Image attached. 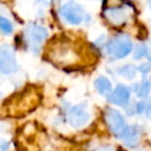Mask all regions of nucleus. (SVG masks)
<instances>
[{
	"instance_id": "nucleus-1",
	"label": "nucleus",
	"mask_w": 151,
	"mask_h": 151,
	"mask_svg": "<svg viewBox=\"0 0 151 151\" xmlns=\"http://www.w3.org/2000/svg\"><path fill=\"white\" fill-rule=\"evenodd\" d=\"M58 15L65 24L71 26H78L91 19L85 8L76 0H66L63 2L58 8Z\"/></svg>"
},
{
	"instance_id": "nucleus-2",
	"label": "nucleus",
	"mask_w": 151,
	"mask_h": 151,
	"mask_svg": "<svg viewBox=\"0 0 151 151\" xmlns=\"http://www.w3.org/2000/svg\"><path fill=\"white\" fill-rule=\"evenodd\" d=\"M133 50V44L127 34L119 33L112 37L105 45L106 54L111 59H123Z\"/></svg>"
},
{
	"instance_id": "nucleus-3",
	"label": "nucleus",
	"mask_w": 151,
	"mask_h": 151,
	"mask_svg": "<svg viewBox=\"0 0 151 151\" xmlns=\"http://www.w3.org/2000/svg\"><path fill=\"white\" fill-rule=\"evenodd\" d=\"M47 37H48V31L46 29L45 26L38 22H29L25 27L24 38L27 47L33 53H38L41 50L42 44L45 42Z\"/></svg>"
},
{
	"instance_id": "nucleus-4",
	"label": "nucleus",
	"mask_w": 151,
	"mask_h": 151,
	"mask_svg": "<svg viewBox=\"0 0 151 151\" xmlns=\"http://www.w3.org/2000/svg\"><path fill=\"white\" fill-rule=\"evenodd\" d=\"M103 15L111 25H114V26L124 25L127 21L130 15L129 6H125V4H120V5L116 4L114 6L112 5L107 6L103 11Z\"/></svg>"
},
{
	"instance_id": "nucleus-5",
	"label": "nucleus",
	"mask_w": 151,
	"mask_h": 151,
	"mask_svg": "<svg viewBox=\"0 0 151 151\" xmlns=\"http://www.w3.org/2000/svg\"><path fill=\"white\" fill-rule=\"evenodd\" d=\"M51 59L60 65H72L78 61V54L77 52L68 45L61 44L58 46H54L51 50Z\"/></svg>"
},
{
	"instance_id": "nucleus-6",
	"label": "nucleus",
	"mask_w": 151,
	"mask_h": 151,
	"mask_svg": "<svg viewBox=\"0 0 151 151\" xmlns=\"http://www.w3.org/2000/svg\"><path fill=\"white\" fill-rule=\"evenodd\" d=\"M17 68H18V64H17L13 48L7 44L1 45L0 46V73L9 74L15 72Z\"/></svg>"
},
{
	"instance_id": "nucleus-7",
	"label": "nucleus",
	"mask_w": 151,
	"mask_h": 151,
	"mask_svg": "<svg viewBox=\"0 0 151 151\" xmlns=\"http://www.w3.org/2000/svg\"><path fill=\"white\" fill-rule=\"evenodd\" d=\"M105 122L110 129V131L118 136L120 134V132L124 130L125 127V120H124V117L122 116V113L117 110H113V109H107L106 112H105Z\"/></svg>"
},
{
	"instance_id": "nucleus-8",
	"label": "nucleus",
	"mask_w": 151,
	"mask_h": 151,
	"mask_svg": "<svg viewBox=\"0 0 151 151\" xmlns=\"http://www.w3.org/2000/svg\"><path fill=\"white\" fill-rule=\"evenodd\" d=\"M90 119L88 112L85 110L84 106H73L67 113V120L73 127H80L85 125Z\"/></svg>"
},
{
	"instance_id": "nucleus-9",
	"label": "nucleus",
	"mask_w": 151,
	"mask_h": 151,
	"mask_svg": "<svg viewBox=\"0 0 151 151\" xmlns=\"http://www.w3.org/2000/svg\"><path fill=\"white\" fill-rule=\"evenodd\" d=\"M119 138L124 142V144L129 147H134L139 143L140 132L137 126H125L124 130L120 132Z\"/></svg>"
},
{
	"instance_id": "nucleus-10",
	"label": "nucleus",
	"mask_w": 151,
	"mask_h": 151,
	"mask_svg": "<svg viewBox=\"0 0 151 151\" xmlns=\"http://www.w3.org/2000/svg\"><path fill=\"white\" fill-rule=\"evenodd\" d=\"M130 99V90L124 85H118L110 94L109 101L114 105H125Z\"/></svg>"
},
{
	"instance_id": "nucleus-11",
	"label": "nucleus",
	"mask_w": 151,
	"mask_h": 151,
	"mask_svg": "<svg viewBox=\"0 0 151 151\" xmlns=\"http://www.w3.org/2000/svg\"><path fill=\"white\" fill-rule=\"evenodd\" d=\"M94 87L103 96H109L111 93V90H112L111 81L106 77H98L94 80Z\"/></svg>"
},
{
	"instance_id": "nucleus-12",
	"label": "nucleus",
	"mask_w": 151,
	"mask_h": 151,
	"mask_svg": "<svg viewBox=\"0 0 151 151\" xmlns=\"http://www.w3.org/2000/svg\"><path fill=\"white\" fill-rule=\"evenodd\" d=\"M14 31V25L13 22L5 15L0 14V33L4 35H9Z\"/></svg>"
},
{
	"instance_id": "nucleus-13",
	"label": "nucleus",
	"mask_w": 151,
	"mask_h": 151,
	"mask_svg": "<svg viewBox=\"0 0 151 151\" xmlns=\"http://www.w3.org/2000/svg\"><path fill=\"white\" fill-rule=\"evenodd\" d=\"M136 72H137V68L133 65H124L123 67L119 68V73L126 79H133Z\"/></svg>"
},
{
	"instance_id": "nucleus-14",
	"label": "nucleus",
	"mask_w": 151,
	"mask_h": 151,
	"mask_svg": "<svg viewBox=\"0 0 151 151\" xmlns=\"http://www.w3.org/2000/svg\"><path fill=\"white\" fill-rule=\"evenodd\" d=\"M149 90H150V84H149V81H147V80H143V81L138 85L136 92H137V96H138V97L144 98V97L147 96Z\"/></svg>"
},
{
	"instance_id": "nucleus-15",
	"label": "nucleus",
	"mask_w": 151,
	"mask_h": 151,
	"mask_svg": "<svg viewBox=\"0 0 151 151\" xmlns=\"http://www.w3.org/2000/svg\"><path fill=\"white\" fill-rule=\"evenodd\" d=\"M146 55V44H139L136 46L134 52H133V58L134 59H140Z\"/></svg>"
},
{
	"instance_id": "nucleus-16",
	"label": "nucleus",
	"mask_w": 151,
	"mask_h": 151,
	"mask_svg": "<svg viewBox=\"0 0 151 151\" xmlns=\"http://www.w3.org/2000/svg\"><path fill=\"white\" fill-rule=\"evenodd\" d=\"M53 1L54 0H34V6L38 7L40 11H44L51 7V5H53Z\"/></svg>"
},
{
	"instance_id": "nucleus-17",
	"label": "nucleus",
	"mask_w": 151,
	"mask_h": 151,
	"mask_svg": "<svg viewBox=\"0 0 151 151\" xmlns=\"http://www.w3.org/2000/svg\"><path fill=\"white\" fill-rule=\"evenodd\" d=\"M138 71L139 72H142L143 74H146V73H149L150 71H151V66H150V64H142L139 67H138Z\"/></svg>"
},
{
	"instance_id": "nucleus-18",
	"label": "nucleus",
	"mask_w": 151,
	"mask_h": 151,
	"mask_svg": "<svg viewBox=\"0 0 151 151\" xmlns=\"http://www.w3.org/2000/svg\"><path fill=\"white\" fill-rule=\"evenodd\" d=\"M145 107H146V104L145 103H138L137 106H136V110L138 113H143L145 111Z\"/></svg>"
},
{
	"instance_id": "nucleus-19",
	"label": "nucleus",
	"mask_w": 151,
	"mask_h": 151,
	"mask_svg": "<svg viewBox=\"0 0 151 151\" xmlns=\"http://www.w3.org/2000/svg\"><path fill=\"white\" fill-rule=\"evenodd\" d=\"M145 116L147 117V119H150L151 120V100L149 101V104L146 105V107H145Z\"/></svg>"
},
{
	"instance_id": "nucleus-20",
	"label": "nucleus",
	"mask_w": 151,
	"mask_h": 151,
	"mask_svg": "<svg viewBox=\"0 0 151 151\" xmlns=\"http://www.w3.org/2000/svg\"><path fill=\"white\" fill-rule=\"evenodd\" d=\"M147 59H149V61L151 63V42H149L147 45H146V55H145Z\"/></svg>"
},
{
	"instance_id": "nucleus-21",
	"label": "nucleus",
	"mask_w": 151,
	"mask_h": 151,
	"mask_svg": "<svg viewBox=\"0 0 151 151\" xmlns=\"http://www.w3.org/2000/svg\"><path fill=\"white\" fill-rule=\"evenodd\" d=\"M147 6H149V9L151 11V0H147Z\"/></svg>"
},
{
	"instance_id": "nucleus-22",
	"label": "nucleus",
	"mask_w": 151,
	"mask_h": 151,
	"mask_svg": "<svg viewBox=\"0 0 151 151\" xmlns=\"http://www.w3.org/2000/svg\"><path fill=\"white\" fill-rule=\"evenodd\" d=\"M88 1H97V0H88Z\"/></svg>"
}]
</instances>
